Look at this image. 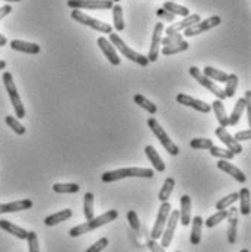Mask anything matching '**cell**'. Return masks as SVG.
<instances>
[{
	"mask_svg": "<svg viewBox=\"0 0 251 252\" xmlns=\"http://www.w3.org/2000/svg\"><path fill=\"white\" fill-rule=\"evenodd\" d=\"M80 189V187L77 184H62V182H57L53 185V191L57 192V194H76L77 191Z\"/></svg>",
	"mask_w": 251,
	"mask_h": 252,
	"instance_id": "obj_37",
	"label": "cell"
},
{
	"mask_svg": "<svg viewBox=\"0 0 251 252\" xmlns=\"http://www.w3.org/2000/svg\"><path fill=\"white\" fill-rule=\"evenodd\" d=\"M244 99H247V101H251V91H246V95H244Z\"/></svg>",
	"mask_w": 251,
	"mask_h": 252,
	"instance_id": "obj_52",
	"label": "cell"
},
{
	"mask_svg": "<svg viewBox=\"0 0 251 252\" xmlns=\"http://www.w3.org/2000/svg\"><path fill=\"white\" fill-rule=\"evenodd\" d=\"M179 221L182 226L191 223V198L187 194L179 198Z\"/></svg>",
	"mask_w": 251,
	"mask_h": 252,
	"instance_id": "obj_19",
	"label": "cell"
},
{
	"mask_svg": "<svg viewBox=\"0 0 251 252\" xmlns=\"http://www.w3.org/2000/svg\"><path fill=\"white\" fill-rule=\"evenodd\" d=\"M33 207V201L31 200H18V201H12L7 204H1V213H16V212H22V210H28Z\"/></svg>",
	"mask_w": 251,
	"mask_h": 252,
	"instance_id": "obj_23",
	"label": "cell"
},
{
	"mask_svg": "<svg viewBox=\"0 0 251 252\" xmlns=\"http://www.w3.org/2000/svg\"><path fill=\"white\" fill-rule=\"evenodd\" d=\"M226 219H228V230H226L228 242L235 244L238 239V209L231 207Z\"/></svg>",
	"mask_w": 251,
	"mask_h": 252,
	"instance_id": "obj_17",
	"label": "cell"
},
{
	"mask_svg": "<svg viewBox=\"0 0 251 252\" xmlns=\"http://www.w3.org/2000/svg\"><path fill=\"white\" fill-rule=\"evenodd\" d=\"M94 201H95V197L92 192H86L83 195V215L86 220H91L95 213V209H94Z\"/></svg>",
	"mask_w": 251,
	"mask_h": 252,
	"instance_id": "obj_33",
	"label": "cell"
},
{
	"mask_svg": "<svg viewBox=\"0 0 251 252\" xmlns=\"http://www.w3.org/2000/svg\"><path fill=\"white\" fill-rule=\"evenodd\" d=\"M108 247V239L107 238H101V239H98L95 244H92L88 250L85 252H101L104 251L106 248Z\"/></svg>",
	"mask_w": 251,
	"mask_h": 252,
	"instance_id": "obj_45",
	"label": "cell"
},
{
	"mask_svg": "<svg viewBox=\"0 0 251 252\" xmlns=\"http://www.w3.org/2000/svg\"><path fill=\"white\" fill-rule=\"evenodd\" d=\"M146 245H147V248H149L150 252H165V248L158 241H155V239H147Z\"/></svg>",
	"mask_w": 251,
	"mask_h": 252,
	"instance_id": "obj_48",
	"label": "cell"
},
{
	"mask_svg": "<svg viewBox=\"0 0 251 252\" xmlns=\"http://www.w3.org/2000/svg\"><path fill=\"white\" fill-rule=\"evenodd\" d=\"M203 74L208 77V79H211V80H214V82H226V79H228V73L222 72V70H219V69H215V67H212V66H206L205 69H203Z\"/></svg>",
	"mask_w": 251,
	"mask_h": 252,
	"instance_id": "obj_34",
	"label": "cell"
},
{
	"mask_svg": "<svg viewBox=\"0 0 251 252\" xmlns=\"http://www.w3.org/2000/svg\"><path fill=\"white\" fill-rule=\"evenodd\" d=\"M4 121H6V124L18 134V136H24L25 133H27V128L18 121V118L16 117H13V115H6V118H4Z\"/></svg>",
	"mask_w": 251,
	"mask_h": 252,
	"instance_id": "obj_38",
	"label": "cell"
},
{
	"mask_svg": "<svg viewBox=\"0 0 251 252\" xmlns=\"http://www.w3.org/2000/svg\"><path fill=\"white\" fill-rule=\"evenodd\" d=\"M235 201H238V192H232L223 198H220L217 203H216V209L217 210H226L228 207H231Z\"/></svg>",
	"mask_w": 251,
	"mask_h": 252,
	"instance_id": "obj_40",
	"label": "cell"
},
{
	"mask_svg": "<svg viewBox=\"0 0 251 252\" xmlns=\"http://www.w3.org/2000/svg\"><path fill=\"white\" fill-rule=\"evenodd\" d=\"M200 21H202V18H200V15H199V13L188 15V16H185L182 21H179V22H174L173 25H170V27L165 30V34H167V35L179 34L181 31H185L188 27H191V25H194V24H197V22H200Z\"/></svg>",
	"mask_w": 251,
	"mask_h": 252,
	"instance_id": "obj_14",
	"label": "cell"
},
{
	"mask_svg": "<svg viewBox=\"0 0 251 252\" xmlns=\"http://www.w3.org/2000/svg\"><path fill=\"white\" fill-rule=\"evenodd\" d=\"M3 83H4V88H6V92L9 95V99L12 102V107L15 109V114H16V118H25L27 112L24 108V104L21 101V96L18 94V89H16V85L13 82V76L10 72L3 73V77H1Z\"/></svg>",
	"mask_w": 251,
	"mask_h": 252,
	"instance_id": "obj_3",
	"label": "cell"
},
{
	"mask_svg": "<svg viewBox=\"0 0 251 252\" xmlns=\"http://www.w3.org/2000/svg\"><path fill=\"white\" fill-rule=\"evenodd\" d=\"M238 200H240V212L243 216L250 215V189L249 188H241L238 192Z\"/></svg>",
	"mask_w": 251,
	"mask_h": 252,
	"instance_id": "obj_28",
	"label": "cell"
},
{
	"mask_svg": "<svg viewBox=\"0 0 251 252\" xmlns=\"http://www.w3.org/2000/svg\"><path fill=\"white\" fill-rule=\"evenodd\" d=\"M97 44H98L100 50L103 51V54L107 57V60L112 64V66H120L121 60H120V57H118V54H117L114 45L109 42L108 38H106V36H100L98 41H97Z\"/></svg>",
	"mask_w": 251,
	"mask_h": 252,
	"instance_id": "obj_15",
	"label": "cell"
},
{
	"mask_svg": "<svg viewBox=\"0 0 251 252\" xmlns=\"http://www.w3.org/2000/svg\"><path fill=\"white\" fill-rule=\"evenodd\" d=\"M225 83H226V86H225V89H223L225 96H226V98H232V96L235 95V92H237V88H238V76H237L235 73L228 74V79H226Z\"/></svg>",
	"mask_w": 251,
	"mask_h": 252,
	"instance_id": "obj_36",
	"label": "cell"
},
{
	"mask_svg": "<svg viewBox=\"0 0 251 252\" xmlns=\"http://www.w3.org/2000/svg\"><path fill=\"white\" fill-rule=\"evenodd\" d=\"M177 102L184 105V107H190V108L196 109L199 112H203V114H209L212 108L209 104H206L205 101H200V99H196V98H191L188 95H184V94H179L177 95Z\"/></svg>",
	"mask_w": 251,
	"mask_h": 252,
	"instance_id": "obj_16",
	"label": "cell"
},
{
	"mask_svg": "<svg viewBox=\"0 0 251 252\" xmlns=\"http://www.w3.org/2000/svg\"><path fill=\"white\" fill-rule=\"evenodd\" d=\"M135 104H138L141 108H143L146 112H149L150 115H153V114H156V111H158V107H156V104H153V102H150L147 98H144L143 95H141V94H136L135 95Z\"/></svg>",
	"mask_w": 251,
	"mask_h": 252,
	"instance_id": "obj_35",
	"label": "cell"
},
{
	"mask_svg": "<svg viewBox=\"0 0 251 252\" xmlns=\"http://www.w3.org/2000/svg\"><path fill=\"white\" fill-rule=\"evenodd\" d=\"M214 146V142L211 139H193L190 142V147L196 150H209Z\"/></svg>",
	"mask_w": 251,
	"mask_h": 252,
	"instance_id": "obj_42",
	"label": "cell"
},
{
	"mask_svg": "<svg viewBox=\"0 0 251 252\" xmlns=\"http://www.w3.org/2000/svg\"><path fill=\"white\" fill-rule=\"evenodd\" d=\"M226 216H228V212L226 210H217L215 215H212V216L205 221V224H206V227L212 229V227H215L216 224H219L222 220H225Z\"/></svg>",
	"mask_w": 251,
	"mask_h": 252,
	"instance_id": "obj_41",
	"label": "cell"
},
{
	"mask_svg": "<svg viewBox=\"0 0 251 252\" xmlns=\"http://www.w3.org/2000/svg\"><path fill=\"white\" fill-rule=\"evenodd\" d=\"M144 155L147 156L149 162L152 163V166H153V169H155L156 172H164V171L167 169V166H165L162 158L159 156V153L156 152V149H155L153 146H146V147H144Z\"/></svg>",
	"mask_w": 251,
	"mask_h": 252,
	"instance_id": "obj_21",
	"label": "cell"
},
{
	"mask_svg": "<svg viewBox=\"0 0 251 252\" xmlns=\"http://www.w3.org/2000/svg\"><path fill=\"white\" fill-rule=\"evenodd\" d=\"M68 6L76 10H108L112 7L111 0H68Z\"/></svg>",
	"mask_w": 251,
	"mask_h": 252,
	"instance_id": "obj_8",
	"label": "cell"
},
{
	"mask_svg": "<svg viewBox=\"0 0 251 252\" xmlns=\"http://www.w3.org/2000/svg\"><path fill=\"white\" fill-rule=\"evenodd\" d=\"M188 73L191 74V77H194L197 82H199V85H202L203 88H206L211 94H214L216 96V99H220V101H223L226 96H225V92H223V89L220 88V86H217L214 80H211V79H208L203 73L200 72V69H197L196 66H193V67H190V70Z\"/></svg>",
	"mask_w": 251,
	"mask_h": 252,
	"instance_id": "obj_7",
	"label": "cell"
},
{
	"mask_svg": "<svg viewBox=\"0 0 251 252\" xmlns=\"http://www.w3.org/2000/svg\"><path fill=\"white\" fill-rule=\"evenodd\" d=\"M215 134L217 136V139L226 146V149H228L229 152H232L234 155L243 153V146L240 144V142H237V140L226 131V127H217L215 130Z\"/></svg>",
	"mask_w": 251,
	"mask_h": 252,
	"instance_id": "obj_13",
	"label": "cell"
},
{
	"mask_svg": "<svg viewBox=\"0 0 251 252\" xmlns=\"http://www.w3.org/2000/svg\"><path fill=\"white\" fill-rule=\"evenodd\" d=\"M156 16H158L159 19L165 21V22H174V21H176V16H174L173 13H170L168 10H165L164 7L156 9Z\"/></svg>",
	"mask_w": 251,
	"mask_h": 252,
	"instance_id": "obj_47",
	"label": "cell"
},
{
	"mask_svg": "<svg viewBox=\"0 0 251 252\" xmlns=\"http://www.w3.org/2000/svg\"><path fill=\"white\" fill-rule=\"evenodd\" d=\"M162 32H164V24L158 22L153 28V34H152V42L149 47V53H147V62L149 63H155L158 60L159 56V45H161V39H162Z\"/></svg>",
	"mask_w": 251,
	"mask_h": 252,
	"instance_id": "obj_12",
	"label": "cell"
},
{
	"mask_svg": "<svg viewBox=\"0 0 251 252\" xmlns=\"http://www.w3.org/2000/svg\"><path fill=\"white\" fill-rule=\"evenodd\" d=\"M173 1H174V0H173Z\"/></svg>",
	"mask_w": 251,
	"mask_h": 252,
	"instance_id": "obj_58",
	"label": "cell"
},
{
	"mask_svg": "<svg viewBox=\"0 0 251 252\" xmlns=\"http://www.w3.org/2000/svg\"><path fill=\"white\" fill-rule=\"evenodd\" d=\"M12 10H13V9H12V6H10V4H4V6H1V7H0V21H1L4 16H7Z\"/></svg>",
	"mask_w": 251,
	"mask_h": 252,
	"instance_id": "obj_50",
	"label": "cell"
},
{
	"mask_svg": "<svg viewBox=\"0 0 251 252\" xmlns=\"http://www.w3.org/2000/svg\"><path fill=\"white\" fill-rule=\"evenodd\" d=\"M6 44H7V39H6V36L0 34V47H3V45H6Z\"/></svg>",
	"mask_w": 251,
	"mask_h": 252,
	"instance_id": "obj_51",
	"label": "cell"
},
{
	"mask_svg": "<svg viewBox=\"0 0 251 252\" xmlns=\"http://www.w3.org/2000/svg\"><path fill=\"white\" fill-rule=\"evenodd\" d=\"M6 67V62L4 60H0V70H3Z\"/></svg>",
	"mask_w": 251,
	"mask_h": 252,
	"instance_id": "obj_53",
	"label": "cell"
},
{
	"mask_svg": "<svg viewBox=\"0 0 251 252\" xmlns=\"http://www.w3.org/2000/svg\"><path fill=\"white\" fill-rule=\"evenodd\" d=\"M71 16L72 19H74L76 22H79L80 25H85V27H89L91 30L94 31H98L101 34H112V27L107 24V22H103V21H98L86 13H83L82 10H76L73 9L71 12Z\"/></svg>",
	"mask_w": 251,
	"mask_h": 252,
	"instance_id": "obj_6",
	"label": "cell"
},
{
	"mask_svg": "<svg viewBox=\"0 0 251 252\" xmlns=\"http://www.w3.org/2000/svg\"><path fill=\"white\" fill-rule=\"evenodd\" d=\"M251 101H247V99H244V98H240L237 102H235V107L232 109V112H231V115H228V121H229V126H237L238 123H240V120H241V115H243V112L246 111V105L247 104H250Z\"/></svg>",
	"mask_w": 251,
	"mask_h": 252,
	"instance_id": "obj_25",
	"label": "cell"
},
{
	"mask_svg": "<svg viewBox=\"0 0 251 252\" xmlns=\"http://www.w3.org/2000/svg\"><path fill=\"white\" fill-rule=\"evenodd\" d=\"M220 22H222L220 16H217V15L211 16V18H208V19H205V21H200V22H197V24L188 27V28L184 31V35L190 38V36H196L199 35V34H203V32H206V31H209V30L217 27V25H220Z\"/></svg>",
	"mask_w": 251,
	"mask_h": 252,
	"instance_id": "obj_11",
	"label": "cell"
},
{
	"mask_svg": "<svg viewBox=\"0 0 251 252\" xmlns=\"http://www.w3.org/2000/svg\"><path fill=\"white\" fill-rule=\"evenodd\" d=\"M209 152H211V155H212V156L219 158V159H223V160H231V159H234V158H235V155H234L232 152H229L228 149L217 147V146H215V144L209 149Z\"/></svg>",
	"mask_w": 251,
	"mask_h": 252,
	"instance_id": "obj_39",
	"label": "cell"
},
{
	"mask_svg": "<svg viewBox=\"0 0 251 252\" xmlns=\"http://www.w3.org/2000/svg\"><path fill=\"white\" fill-rule=\"evenodd\" d=\"M10 47H12V50L19 51V53H25V54H38L41 51L38 44L22 41V39H12L10 41Z\"/></svg>",
	"mask_w": 251,
	"mask_h": 252,
	"instance_id": "obj_20",
	"label": "cell"
},
{
	"mask_svg": "<svg viewBox=\"0 0 251 252\" xmlns=\"http://www.w3.org/2000/svg\"><path fill=\"white\" fill-rule=\"evenodd\" d=\"M112 21H114V30L117 32H121L124 30V16H123V7L120 4H112Z\"/></svg>",
	"mask_w": 251,
	"mask_h": 252,
	"instance_id": "obj_31",
	"label": "cell"
},
{
	"mask_svg": "<svg viewBox=\"0 0 251 252\" xmlns=\"http://www.w3.org/2000/svg\"><path fill=\"white\" fill-rule=\"evenodd\" d=\"M109 42L114 45V48H117V50L121 53L123 57L129 59L130 62H133V63H136V64H139V66H142V67H146V66L149 64L147 57H144L143 54L136 53L133 48H130V47L118 36V34H109Z\"/></svg>",
	"mask_w": 251,
	"mask_h": 252,
	"instance_id": "obj_4",
	"label": "cell"
},
{
	"mask_svg": "<svg viewBox=\"0 0 251 252\" xmlns=\"http://www.w3.org/2000/svg\"><path fill=\"white\" fill-rule=\"evenodd\" d=\"M211 108L214 109L216 115V120L219 123V127H228L229 126V121H228V114H226V109L225 105L220 99H215L211 105Z\"/></svg>",
	"mask_w": 251,
	"mask_h": 252,
	"instance_id": "obj_26",
	"label": "cell"
},
{
	"mask_svg": "<svg viewBox=\"0 0 251 252\" xmlns=\"http://www.w3.org/2000/svg\"><path fill=\"white\" fill-rule=\"evenodd\" d=\"M240 252H250V251H249V250H241Z\"/></svg>",
	"mask_w": 251,
	"mask_h": 252,
	"instance_id": "obj_55",
	"label": "cell"
},
{
	"mask_svg": "<svg viewBox=\"0 0 251 252\" xmlns=\"http://www.w3.org/2000/svg\"><path fill=\"white\" fill-rule=\"evenodd\" d=\"M147 127L152 130V133L156 136V139L159 140V143L164 146V149H165L171 156H179V147L170 139V136H168L167 131L161 127V124L156 121V118L150 117V118L147 120Z\"/></svg>",
	"mask_w": 251,
	"mask_h": 252,
	"instance_id": "obj_5",
	"label": "cell"
},
{
	"mask_svg": "<svg viewBox=\"0 0 251 252\" xmlns=\"http://www.w3.org/2000/svg\"><path fill=\"white\" fill-rule=\"evenodd\" d=\"M28 242V250L30 252H39V242L36 232H28V238L25 239Z\"/></svg>",
	"mask_w": 251,
	"mask_h": 252,
	"instance_id": "obj_43",
	"label": "cell"
},
{
	"mask_svg": "<svg viewBox=\"0 0 251 252\" xmlns=\"http://www.w3.org/2000/svg\"><path fill=\"white\" fill-rule=\"evenodd\" d=\"M217 168L220 169V171H223V172H226L228 175H231L234 180H237L238 182H241V184H244L246 181H247V177H246V174L238 168V166H235V165H232L231 162H226V160H223V159H220L217 163Z\"/></svg>",
	"mask_w": 251,
	"mask_h": 252,
	"instance_id": "obj_18",
	"label": "cell"
},
{
	"mask_svg": "<svg viewBox=\"0 0 251 252\" xmlns=\"http://www.w3.org/2000/svg\"><path fill=\"white\" fill-rule=\"evenodd\" d=\"M72 216L73 212L71 209H63V210H60V212H57L54 215H50V216L45 217L44 219V223H45V226H56V224H59L62 221L69 220Z\"/></svg>",
	"mask_w": 251,
	"mask_h": 252,
	"instance_id": "obj_27",
	"label": "cell"
},
{
	"mask_svg": "<svg viewBox=\"0 0 251 252\" xmlns=\"http://www.w3.org/2000/svg\"><path fill=\"white\" fill-rule=\"evenodd\" d=\"M3 1H9V3H18V1H22V0H3Z\"/></svg>",
	"mask_w": 251,
	"mask_h": 252,
	"instance_id": "obj_54",
	"label": "cell"
},
{
	"mask_svg": "<svg viewBox=\"0 0 251 252\" xmlns=\"http://www.w3.org/2000/svg\"><path fill=\"white\" fill-rule=\"evenodd\" d=\"M162 7L165 9V10H168L170 13H173L174 16H182V18H185V16H188L190 15V10L185 7V6H181V4H177L176 1H173V0H170V1H165L164 4H162Z\"/></svg>",
	"mask_w": 251,
	"mask_h": 252,
	"instance_id": "obj_30",
	"label": "cell"
},
{
	"mask_svg": "<svg viewBox=\"0 0 251 252\" xmlns=\"http://www.w3.org/2000/svg\"><path fill=\"white\" fill-rule=\"evenodd\" d=\"M170 213H171V204H170L168 201L162 203L161 207H159V210H158V216H156V221H155V224H153V229H152V232H150V239H155V241L161 239L162 232H164V227H165V223H167V220H168Z\"/></svg>",
	"mask_w": 251,
	"mask_h": 252,
	"instance_id": "obj_9",
	"label": "cell"
},
{
	"mask_svg": "<svg viewBox=\"0 0 251 252\" xmlns=\"http://www.w3.org/2000/svg\"><path fill=\"white\" fill-rule=\"evenodd\" d=\"M176 252H181V251H176Z\"/></svg>",
	"mask_w": 251,
	"mask_h": 252,
	"instance_id": "obj_57",
	"label": "cell"
},
{
	"mask_svg": "<svg viewBox=\"0 0 251 252\" xmlns=\"http://www.w3.org/2000/svg\"><path fill=\"white\" fill-rule=\"evenodd\" d=\"M202 230H203V219L200 216H194L191 219V235H190L191 245H199L202 242Z\"/></svg>",
	"mask_w": 251,
	"mask_h": 252,
	"instance_id": "obj_24",
	"label": "cell"
},
{
	"mask_svg": "<svg viewBox=\"0 0 251 252\" xmlns=\"http://www.w3.org/2000/svg\"><path fill=\"white\" fill-rule=\"evenodd\" d=\"M179 41H182V35H181V34L165 35L161 39V45H162V47H165V45H173V44H177Z\"/></svg>",
	"mask_w": 251,
	"mask_h": 252,
	"instance_id": "obj_46",
	"label": "cell"
},
{
	"mask_svg": "<svg viewBox=\"0 0 251 252\" xmlns=\"http://www.w3.org/2000/svg\"><path fill=\"white\" fill-rule=\"evenodd\" d=\"M153 175H155L153 169L132 166V168H121V169L104 172L101 177V181L106 184H109V182H115V181L124 180V178H153Z\"/></svg>",
	"mask_w": 251,
	"mask_h": 252,
	"instance_id": "obj_1",
	"label": "cell"
},
{
	"mask_svg": "<svg viewBox=\"0 0 251 252\" xmlns=\"http://www.w3.org/2000/svg\"><path fill=\"white\" fill-rule=\"evenodd\" d=\"M188 47H190V44L185 41V39H182V41H179L177 44H173V45H165V47H162V50H161V53L164 54V56H174V54H179V53H182V51H185V50H188Z\"/></svg>",
	"mask_w": 251,
	"mask_h": 252,
	"instance_id": "obj_29",
	"label": "cell"
},
{
	"mask_svg": "<svg viewBox=\"0 0 251 252\" xmlns=\"http://www.w3.org/2000/svg\"><path fill=\"white\" fill-rule=\"evenodd\" d=\"M174 185H176V180L174 178H167V180L164 181V185H162V188L159 191V195H158L161 203L168 201V198L171 197V194L174 191Z\"/></svg>",
	"mask_w": 251,
	"mask_h": 252,
	"instance_id": "obj_32",
	"label": "cell"
},
{
	"mask_svg": "<svg viewBox=\"0 0 251 252\" xmlns=\"http://www.w3.org/2000/svg\"><path fill=\"white\" fill-rule=\"evenodd\" d=\"M117 217H118V212H117V210H108V212H106V213L101 215V216L92 217L91 220H86L85 223L77 224V226L72 227V229L69 230V235H71L72 238L80 236V235H83V233L92 232V230H95V229H98V227H101V226H104V224H108V223L114 221Z\"/></svg>",
	"mask_w": 251,
	"mask_h": 252,
	"instance_id": "obj_2",
	"label": "cell"
},
{
	"mask_svg": "<svg viewBox=\"0 0 251 252\" xmlns=\"http://www.w3.org/2000/svg\"><path fill=\"white\" fill-rule=\"evenodd\" d=\"M0 229H3L4 232L16 236L21 241H25L28 238V230H25L24 227H19V226L10 223L9 220H0Z\"/></svg>",
	"mask_w": 251,
	"mask_h": 252,
	"instance_id": "obj_22",
	"label": "cell"
},
{
	"mask_svg": "<svg viewBox=\"0 0 251 252\" xmlns=\"http://www.w3.org/2000/svg\"><path fill=\"white\" fill-rule=\"evenodd\" d=\"M179 221V210H173V212L170 213V216H168V220H167L165 227H164V232H162V236H161V245H162L164 248H168V247L171 245Z\"/></svg>",
	"mask_w": 251,
	"mask_h": 252,
	"instance_id": "obj_10",
	"label": "cell"
},
{
	"mask_svg": "<svg viewBox=\"0 0 251 252\" xmlns=\"http://www.w3.org/2000/svg\"><path fill=\"white\" fill-rule=\"evenodd\" d=\"M127 220H129V224H130V227H132L135 232H141V221H139L138 213H136L135 210H130V212H127Z\"/></svg>",
	"mask_w": 251,
	"mask_h": 252,
	"instance_id": "obj_44",
	"label": "cell"
},
{
	"mask_svg": "<svg viewBox=\"0 0 251 252\" xmlns=\"http://www.w3.org/2000/svg\"><path fill=\"white\" fill-rule=\"evenodd\" d=\"M111 1H115V3H118V1H120V0H111Z\"/></svg>",
	"mask_w": 251,
	"mask_h": 252,
	"instance_id": "obj_56",
	"label": "cell"
},
{
	"mask_svg": "<svg viewBox=\"0 0 251 252\" xmlns=\"http://www.w3.org/2000/svg\"><path fill=\"white\" fill-rule=\"evenodd\" d=\"M237 142H246V140H250L251 133L250 130H243V131H238L235 136H232Z\"/></svg>",
	"mask_w": 251,
	"mask_h": 252,
	"instance_id": "obj_49",
	"label": "cell"
}]
</instances>
